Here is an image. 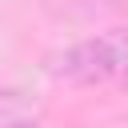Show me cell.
Wrapping results in <instances>:
<instances>
[{
    "label": "cell",
    "instance_id": "6da1fadb",
    "mask_svg": "<svg viewBox=\"0 0 128 128\" xmlns=\"http://www.w3.org/2000/svg\"><path fill=\"white\" fill-rule=\"evenodd\" d=\"M124 64H128V32L112 28L64 48L52 60V76L76 88H92V84H108L112 76H124Z\"/></svg>",
    "mask_w": 128,
    "mask_h": 128
},
{
    "label": "cell",
    "instance_id": "3957f363",
    "mask_svg": "<svg viewBox=\"0 0 128 128\" xmlns=\"http://www.w3.org/2000/svg\"><path fill=\"white\" fill-rule=\"evenodd\" d=\"M16 128H36V120H28V124H16Z\"/></svg>",
    "mask_w": 128,
    "mask_h": 128
},
{
    "label": "cell",
    "instance_id": "7a4b0ae2",
    "mask_svg": "<svg viewBox=\"0 0 128 128\" xmlns=\"http://www.w3.org/2000/svg\"><path fill=\"white\" fill-rule=\"evenodd\" d=\"M32 100L20 92V88H0V128H16V124H28L32 120Z\"/></svg>",
    "mask_w": 128,
    "mask_h": 128
},
{
    "label": "cell",
    "instance_id": "277c9868",
    "mask_svg": "<svg viewBox=\"0 0 128 128\" xmlns=\"http://www.w3.org/2000/svg\"><path fill=\"white\" fill-rule=\"evenodd\" d=\"M124 84H128V64H124Z\"/></svg>",
    "mask_w": 128,
    "mask_h": 128
}]
</instances>
